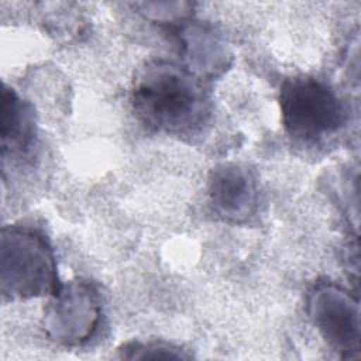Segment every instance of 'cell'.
<instances>
[{
	"label": "cell",
	"mask_w": 361,
	"mask_h": 361,
	"mask_svg": "<svg viewBox=\"0 0 361 361\" xmlns=\"http://www.w3.org/2000/svg\"><path fill=\"white\" fill-rule=\"evenodd\" d=\"M131 103L147 128L171 135L193 134L210 114L203 79L186 66L162 59L147 62L135 73Z\"/></svg>",
	"instance_id": "cell-1"
},
{
	"label": "cell",
	"mask_w": 361,
	"mask_h": 361,
	"mask_svg": "<svg viewBox=\"0 0 361 361\" xmlns=\"http://www.w3.org/2000/svg\"><path fill=\"white\" fill-rule=\"evenodd\" d=\"M1 293L8 299L56 295L61 289L52 247L27 226H6L0 237Z\"/></svg>",
	"instance_id": "cell-2"
},
{
	"label": "cell",
	"mask_w": 361,
	"mask_h": 361,
	"mask_svg": "<svg viewBox=\"0 0 361 361\" xmlns=\"http://www.w3.org/2000/svg\"><path fill=\"white\" fill-rule=\"evenodd\" d=\"M282 124L298 141L317 142L337 133L345 123V107L324 80L310 76L286 79L279 92Z\"/></svg>",
	"instance_id": "cell-3"
},
{
	"label": "cell",
	"mask_w": 361,
	"mask_h": 361,
	"mask_svg": "<svg viewBox=\"0 0 361 361\" xmlns=\"http://www.w3.org/2000/svg\"><path fill=\"white\" fill-rule=\"evenodd\" d=\"M102 303L94 286L76 279L62 285L49 305L44 329L47 334L65 345L89 341L100 324Z\"/></svg>",
	"instance_id": "cell-4"
},
{
	"label": "cell",
	"mask_w": 361,
	"mask_h": 361,
	"mask_svg": "<svg viewBox=\"0 0 361 361\" xmlns=\"http://www.w3.org/2000/svg\"><path fill=\"white\" fill-rule=\"evenodd\" d=\"M309 316L327 341L344 357L360 350V305L344 288L334 283L316 285L307 299Z\"/></svg>",
	"instance_id": "cell-5"
},
{
	"label": "cell",
	"mask_w": 361,
	"mask_h": 361,
	"mask_svg": "<svg viewBox=\"0 0 361 361\" xmlns=\"http://www.w3.org/2000/svg\"><path fill=\"white\" fill-rule=\"evenodd\" d=\"M209 202L217 217L244 223L258 207V183L254 172L241 164H221L209 176Z\"/></svg>",
	"instance_id": "cell-6"
},
{
	"label": "cell",
	"mask_w": 361,
	"mask_h": 361,
	"mask_svg": "<svg viewBox=\"0 0 361 361\" xmlns=\"http://www.w3.org/2000/svg\"><path fill=\"white\" fill-rule=\"evenodd\" d=\"M179 41L188 59V69L200 79L214 78L228 66L226 45L214 32L200 24L180 28Z\"/></svg>",
	"instance_id": "cell-7"
},
{
	"label": "cell",
	"mask_w": 361,
	"mask_h": 361,
	"mask_svg": "<svg viewBox=\"0 0 361 361\" xmlns=\"http://www.w3.org/2000/svg\"><path fill=\"white\" fill-rule=\"evenodd\" d=\"M34 138V120L30 106L14 89L3 86L1 106V155L27 151Z\"/></svg>",
	"instance_id": "cell-8"
},
{
	"label": "cell",
	"mask_w": 361,
	"mask_h": 361,
	"mask_svg": "<svg viewBox=\"0 0 361 361\" xmlns=\"http://www.w3.org/2000/svg\"><path fill=\"white\" fill-rule=\"evenodd\" d=\"M120 357L127 360H161V358H189L182 348L162 341H130L118 348Z\"/></svg>",
	"instance_id": "cell-9"
}]
</instances>
